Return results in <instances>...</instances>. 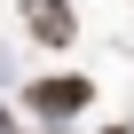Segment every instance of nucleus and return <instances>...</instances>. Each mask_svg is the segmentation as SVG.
I'll return each instance as SVG.
<instances>
[{
    "instance_id": "nucleus-1",
    "label": "nucleus",
    "mask_w": 134,
    "mask_h": 134,
    "mask_svg": "<svg viewBox=\"0 0 134 134\" xmlns=\"http://www.w3.org/2000/svg\"><path fill=\"white\" fill-rule=\"evenodd\" d=\"M24 16H32V40H40V47H63V40L79 32L71 0H24Z\"/></svg>"
},
{
    "instance_id": "nucleus-2",
    "label": "nucleus",
    "mask_w": 134,
    "mask_h": 134,
    "mask_svg": "<svg viewBox=\"0 0 134 134\" xmlns=\"http://www.w3.org/2000/svg\"><path fill=\"white\" fill-rule=\"evenodd\" d=\"M24 95H32V110L63 118V110H79V103H87V79H40V87H24Z\"/></svg>"
},
{
    "instance_id": "nucleus-3",
    "label": "nucleus",
    "mask_w": 134,
    "mask_h": 134,
    "mask_svg": "<svg viewBox=\"0 0 134 134\" xmlns=\"http://www.w3.org/2000/svg\"><path fill=\"white\" fill-rule=\"evenodd\" d=\"M110 134H126V126H110Z\"/></svg>"
}]
</instances>
